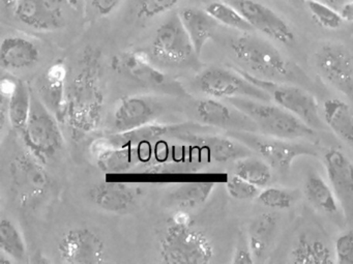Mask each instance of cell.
<instances>
[{
  "label": "cell",
  "instance_id": "obj_21",
  "mask_svg": "<svg viewBox=\"0 0 353 264\" xmlns=\"http://www.w3.org/2000/svg\"><path fill=\"white\" fill-rule=\"evenodd\" d=\"M114 71L123 74L136 81L150 85L162 86L167 82V75L150 61L143 50L125 51L112 59Z\"/></svg>",
  "mask_w": 353,
  "mask_h": 264
},
{
  "label": "cell",
  "instance_id": "obj_25",
  "mask_svg": "<svg viewBox=\"0 0 353 264\" xmlns=\"http://www.w3.org/2000/svg\"><path fill=\"white\" fill-rule=\"evenodd\" d=\"M322 117L326 127L353 148V111L346 102L339 99L326 100L322 108Z\"/></svg>",
  "mask_w": 353,
  "mask_h": 264
},
{
  "label": "cell",
  "instance_id": "obj_23",
  "mask_svg": "<svg viewBox=\"0 0 353 264\" xmlns=\"http://www.w3.org/2000/svg\"><path fill=\"white\" fill-rule=\"evenodd\" d=\"M179 14L196 55L199 57L208 41L214 37L218 22L212 19L205 10L187 8Z\"/></svg>",
  "mask_w": 353,
  "mask_h": 264
},
{
  "label": "cell",
  "instance_id": "obj_35",
  "mask_svg": "<svg viewBox=\"0 0 353 264\" xmlns=\"http://www.w3.org/2000/svg\"><path fill=\"white\" fill-rule=\"evenodd\" d=\"M181 0H137L136 15L139 19H154L174 9Z\"/></svg>",
  "mask_w": 353,
  "mask_h": 264
},
{
  "label": "cell",
  "instance_id": "obj_8",
  "mask_svg": "<svg viewBox=\"0 0 353 264\" xmlns=\"http://www.w3.org/2000/svg\"><path fill=\"white\" fill-rule=\"evenodd\" d=\"M11 189L16 200L23 207H34L50 189V177L44 164L30 152L12 159L9 167Z\"/></svg>",
  "mask_w": 353,
  "mask_h": 264
},
{
  "label": "cell",
  "instance_id": "obj_14",
  "mask_svg": "<svg viewBox=\"0 0 353 264\" xmlns=\"http://www.w3.org/2000/svg\"><path fill=\"white\" fill-rule=\"evenodd\" d=\"M162 106L150 97L128 96L121 98L112 115L113 134L129 133L156 123Z\"/></svg>",
  "mask_w": 353,
  "mask_h": 264
},
{
  "label": "cell",
  "instance_id": "obj_6",
  "mask_svg": "<svg viewBox=\"0 0 353 264\" xmlns=\"http://www.w3.org/2000/svg\"><path fill=\"white\" fill-rule=\"evenodd\" d=\"M252 83L270 94L272 101L286 109L313 130H324L326 125L320 114L319 105L313 94L294 84L274 82L256 77L248 72L239 71Z\"/></svg>",
  "mask_w": 353,
  "mask_h": 264
},
{
  "label": "cell",
  "instance_id": "obj_17",
  "mask_svg": "<svg viewBox=\"0 0 353 264\" xmlns=\"http://www.w3.org/2000/svg\"><path fill=\"white\" fill-rule=\"evenodd\" d=\"M328 183L348 222H353V163L341 150L332 148L324 154Z\"/></svg>",
  "mask_w": 353,
  "mask_h": 264
},
{
  "label": "cell",
  "instance_id": "obj_16",
  "mask_svg": "<svg viewBox=\"0 0 353 264\" xmlns=\"http://www.w3.org/2000/svg\"><path fill=\"white\" fill-rule=\"evenodd\" d=\"M235 8L241 12L253 30L281 44L289 46L294 44V32L288 23L270 8L256 0H237Z\"/></svg>",
  "mask_w": 353,
  "mask_h": 264
},
{
  "label": "cell",
  "instance_id": "obj_2",
  "mask_svg": "<svg viewBox=\"0 0 353 264\" xmlns=\"http://www.w3.org/2000/svg\"><path fill=\"white\" fill-rule=\"evenodd\" d=\"M230 48L243 71L274 82L292 81L296 68L272 43L255 34H243L231 41Z\"/></svg>",
  "mask_w": 353,
  "mask_h": 264
},
{
  "label": "cell",
  "instance_id": "obj_15",
  "mask_svg": "<svg viewBox=\"0 0 353 264\" xmlns=\"http://www.w3.org/2000/svg\"><path fill=\"white\" fill-rule=\"evenodd\" d=\"M196 114L204 125L219 128L229 132H252L259 133L253 119L245 113L235 108L230 103L223 102L220 99H203L196 106Z\"/></svg>",
  "mask_w": 353,
  "mask_h": 264
},
{
  "label": "cell",
  "instance_id": "obj_3",
  "mask_svg": "<svg viewBox=\"0 0 353 264\" xmlns=\"http://www.w3.org/2000/svg\"><path fill=\"white\" fill-rule=\"evenodd\" d=\"M235 108L253 119L263 135L280 139L297 140L315 135V130L279 105L250 98L227 99Z\"/></svg>",
  "mask_w": 353,
  "mask_h": 264
},
{
  "label": "cell",
  "instance_id": "obj_4",
  "mask_svg": "<svg viewBox=\"0 0 353 264\" xmlns=\"http://www.w3.org/2000/svg\"><path fill=\"white\" fill-rule=\"evenodd\" d=\"M160 257L165 264H208L214 257L212 241L191 223L172 222L160 243Z\"/></svg>",
  "mask_w": 353,
  "mask_h": 264
},
{
  "label": "cell",
  "instance_id": "obj_1",
  "mask_svg": "<svg viewBox=\"0 0 353 264\" xmlns=\"http://www.w3.org/2000/svg\"><path fill=\"white\" fill-rule=\"evenodd\" d=\"M104 109L102 51L88 46L83 51L77 74L68 86L65 123L74 139L94 133L102 125Z\"/></svg>",
  "mask_w": 353,
  "mask_h": 264
},
{
  "label": "cell",
  "instance_id": "obj_44",
  "mask_svg": "<svg viewBox=\"0 0 353 264\" xmlns=\"http://www.w3.org/2000/svg\"><path fill=\"white\" fill-rule=\"evenodd\" d=\"M287 1H289V3H291V1H293V0H287Z\"/></svg>",
  "mask_w": 353,
  "mask_h": 264
},
{
  "label": "cell",
  "instance_id": "obj_27",
  "mask_svg": "<svg viewBox=\"0 0 353 264\" xmlns=\"http://www.w3.org/2000/svg\"><path fill=\"white\" fill-rule=\"evenodd\" d=\"M216 185L214 181L183 183L171 193L170 201L179 207V210H193L210 199Z\"/></svg>",
  "mask_w": 353,
  "mask_h": 264
},
{
  "label": "cell",
  "instance_id": "obj_36",
  "mask_svg": "<svg viewBox=\"0 0 353 264\" xmlns=\"http://www.w3.org/2000/svg\"><path fill=\"white\" fill-rule=\"evenodd\" d=\"M226 190L230 197L239 201L256 199L260 193L259 187L235 173L227 179Z\"/></svg>",
  "mask_w": 353,
  "mask_h": 264
},
{
  "label": "cell",
  "instance_id": "obj_37",
  "mask_svg": "<svg viewBox=\"0 0 353 264\" xmlns=\"http://www.w3.org/2000/svg\"><path fill=\"white\" fill-rule=\"evenodd\" d=\"M334 258L338 264H353V230H348L336 238Z\"/></svg>",
  "mask_w": 353,
  "mask_h": 264
},
{
  "label": "cell",
  "instance_id": "obj_7",
  "mask_svg": "<svg viewBox=\"0 0 353 264\" xmlns=\"http://www.w3.org/2000/svg\"><path fill=\"white\" fill-rule=\"evenodd\" d=\"M229 134L263 159L272 169L280 172L290 170L292 163L297 158L318 156L315 148L294 142V140L280 139L252 132H229Z\"/></svg>",
  "mask_w": 353,
  "mask_h": 264
},
{
  "label": "cell",
  "instance_id": "obj_29",
  "mask_svg": "<svg viewBox=\"0 0 353 264\" xmlns=\"http://www.w3.org/2000/svg\"><path fill=\"white\" fill-rule=\"evenodd\" d=\"M32 90L26 82L18 79L8 102L10 125L16 131L21 132L26 127L32 110Z\"/></svg>",
  "mask_w": 353,
  "mask_h": 264
},
{
  "label": "cell",
  "instance_id": "obj_41",
  "mask_svg": "<svg viewBox=\"0 0 353 264\" xmlns=\"http://www.w3.org/2000/svg\"><path fill=\"white\" fill-rule=\"evenodd\" d=\"M18 1L19 0H1V3H3V7L7 8V9H13L17 5Z\"/></svg>",
  "mask_w": 353,
  "mask_h": 264
},
{
  "label": "cell",
  "instance_id": "obj_28",
  "mask_svg": "<svg viewBox=\"0 0 353 264\" xmlns=\"http://www.w3.org/2000/svg\"><path fill=\"white\" fill-rule=\"evenodd\" d=\"M305 195L307 201L325 214L338 212L339 204L336 194L320 175L311 174L305 183Z\"/></svg>",
  "mask_w": 353,
  "mask_h": 264
},
{
  "label": "cell",
  "instance_id": "obj_10",
  "mask_svg": "<svg viewBox=\"0 0 353 264\" xmlns=\"http://www.w3.org/2000/svg\"><path fill=\"white\" fill-rule=\"evenodd\" d=\"M315 67L322 79L353 105V55L339 43L323 45L315 54Z\"/></svg>",
  "mask_w": 353,
  "mask_h": 264
},
{
  "label": "cell",
  "instance_id": "obj_26",
  "mask_svg": "<svg viewBox=\"0 0 353 264\" xmlns=\"http://www.w3.org/2000/svg\"><path fill=\"white\" fill-rule=\"evenodd\" d=\"M330 247L319 237L301 234L291 250L290 259L294 264H334Z\"/></svg>",
  "mask_w": 353,
  "mask_h": 264
},
{
  "label": "cell",
  "instance_id": "obj_42",
  "mask_svg": "<svg viewBox=\"0 0 353 264\" xmlns=\"http://www.w3.org/2000/svg\"><path fill=\"white\" fill-rule=\"evenodd\" d=\"M82 0H67L68 5L74 10L79 9Z\"/></svg>",
  "mask_w": 353,
  "mask_h": 264
},
{
  "label": "cell",
  "instance_id": "obj_32",
  "mask_svg": "<svg viewBox=\"0 0 353 264\" xmlns=\"http://www.w3.org/2000/svg\"><path fill=\"white\" fill-rule=\"evenodd\" d=\"M205 12L218 23L223 24L227 28L241 30L243 32H250L254 30L249 22L241 15V12L228 3H223V1H214L205 8Z\"/></svg>",
  "mask_w": 353,
  "mask_h": 264
},
{
  "label": "cell",
  "instance_id": "obj_20",
  "mask_svg": "<svg viewBox=\"0 0 353 264\" xmlns=\"http://www.w3.org/2000/svg\"><path fill=\"white\" fill-rule=\"evenodd\" d=\"M68 67L63 59L55 61L41 79L40 99L61 123H65L68 103Z\"/></svg>",
  "mask_w": 353,
  "mask_h": 264
},
{
  "label": "cell",
  "instance_id": "obj_33",
  "mask_svg": "<svg viewBox=\"0 0 353 264\" xmlns=\"http://www.w3.org/2000/svg\"><path fill=\"white\" fill-rule=\"evenodd\" d=\"M262 205L272 210H288L294 204L296 197L292 191L279 187H265L257 197Z\"/></svg>",
  "mask_w": 353,
  "mask_h": 264
},
{
  "label": "cell",
  "instance_id": "obj_30",
  "mask_svg": "<svg viewBox=\"0 0 353 264\" xmlns=\"http://www.w3.org/2000/svg\"><path fill=\"white\" fill-rule=\"evenodd\" d=\"M0 250L14 262H23L28 258V245L19 227L8 218L0 221Z\"/></svg>",
  "mask_w": 353,
  "mask_h": 264
},
{
  "label": "cell",
  "instance_id": "obj_34",
  "mask_svg": "<svg viewBox=\"0 0 353 264\" xmlns=\"http://www.w3.org/2000/svg\"><path fill=\"white\" fill-rule=\"evenodd\" d=\"M307 8L316 22L327 30H338L344 21L341 13L317 0H307Z\"/></svg>",
  "mask_w": 353,
  "mask_h": 264
},
{
  "label": "cell",
  "instance_id": "obj_40",
  "mask_svg": "<svg viewBox=\"0 0 353 264\" xmlns=\"http://www.w3.org/2000/svg\"><path fill=\"white\" fill-rule=\"evenodd\" d=\"M340 13L344 21L353 23V0H351L349 3H345L342 9H341Z\"/></svg>",
  "mask_w": 353,
  "mask_h": 264
},
{
  "label": "cell",
  "instance_id": "obj_22",
  "mask_svg": "<svg viewBox=\"0 0 353 264\" xmlns=\"http://www.w3.org/2000/svg\"><path fill=\"white\" fill-rule=\"evenodd\" d=\"M194 141L206 152L210 161L228 163L252 156L253 152L233 137L219 135L195 136Z\"/></svg>",
  "mask_w": 353,
  "mask_h": 264
},
{
  "label": "cell",
  "instance_id": "obj_39",
  "mask_svg": "<svg viewBox=\"0 0 353 264\" xmlns=\"http://www.w3.org/2000/svg\"><path fill=\"white\" fill-rule=\"evenodd\" d=\"M123 0H92V8L101 17H108L121 5Z\"/></svg>",
  "mask_w": 353,
  "mask_h": 264
},
{
  "label": "cell",
  "instance_id": "obj_9",
  "mask_svg": "<svg viewBox=\"0 0 353 264\" xmlns=\"http://www.w3.org/2000/svg\"><path fill=\"white\" fill-rule=\"evenodd\" d=\"M199 90L212 98L227 100L230 98H250L270 102L268 92L258 88L239 71L212 67L204 70L197 78Z\"/></svg>",
  "mask_w": 353,
  "mask_h": 264
},
{
  "label": "cell",
  "instance_id": "obj_13",
  "mask_svg": "<svg viewBox=\"0 0 353 264\" xmlns=\"http://www.w3.org/2000/svg\"><path fill=\"white\" fill-rule=\"evenodd\" d=\"M67 0H19L14 8L16 19L37 32H57L65 28Z\"/></svg>",
  "mask_w": 353,
  "mask_h": 264
},
{
  "label": "cell",
  "instance_id": "obj_5",
  "mask_svg": "<svg viewBox=\"0 0 353 264\" xmlns=\"http://www.w3.org/2000/svg\"><path fill=\"white\" fill-rule=\"evenodd\" d=\"M59 123L42 100L32 94L30 117L20 133L28 152L44 165L54 160L65 146V137Z\"/></svg>",
  "mask_w": 353,
  "mask_h": 264
},
{
  "label": "cell",
  "instance_id": "obj_38",
  "mask_svg": "<svg viewBox=\"0 0 353 264\" xmlns=\"http://www.w3.org/2000/svg\"><path fill=\"white\" fill-rule=\"evenodd\" d=\"M254 258L253 253H252L251 249H250L249 243H245L243 239L239 241L236 247H235L234 253H233L232 260L231 263L232 264H253Z\"/></svg>",
  "mask_w": 353,
  "mask_h": 264
},
{
  "label": "cell",
  "instance_id": "obj_11",
  "mask_svg": "<svg viewBox=\"0 0 353 264\" xmlns=\"http://www.w3.org/2000/svg\"><path fill=\"white\" fill-rule=\"evenodd\" d=\"M154 59L170 65H185L198 57L179 13L165 20L154 34L152 44Z\"/></svg>",
  "mask_w": 353,
  "mask_h": 264
},
{
  "label": "cell",
  "instance_id": "obj_12",
  "mask_svg": "<svg viewBox=\"0 0 353 264\" xmlns=\"http://www.w3.org/2000/svg\"><path fill=\"white\" fill-rule=\"evenodd\" d=\"M57 251L63 263L102 264L106 262V243L92 229H70L59 239Z\"/></svg>",
  "mask_w": 353,
  "mask_h": 264
},
{
  "label": "cell",
  "instance_id": "obj_43",
  "mask_svg": "<svg viewBox=\"0 0 353 264\" xmlns=\"http://www.w3.org/2000/svg\"><path fill=\"white\" fill-rule=\"evenodd\" d=\"M317 1H320V3H326V5H334V3H338L339 0H317Z\"/></svg>",
  "mask_w": 353,
  "mask_h": 264
},
{
  "label": "cell",
  "instance_id": "obj_19",
  "mask_svg": "<svg viewBox=\"0 0 353 264\" xmlns=\"http://www.w3.org/2000/svg\"><path fill=\"white\" fill-rule=\"evenodd\" d=\"M41 55L42 52L36 41L19 34H11L1 42L0 65L8 73L26 71L40 63Z\"/></svg>",
  "mask_w": 353,
  "mask_h": 264
},
{
  "label": "cell",
  "instance_id": "obj_31",
  "mask_svg": "<svg viewBox=\"0 0 353 264\" xmlns=\"http://www.w3.org/2000/svg\"><path fill=\"white\" fill-rule=\"evenodd\" d=\"M235 174L258 187H268L272 181V167L261 158L249 156L235 162Z\"/></svg>",
  "mask_w": 353,
  "mask_h": 264
},
{
  "label": "cell",
  "instance_id": "obj_18",
  "mask_svg": "<svg viewBox=\"0 0 353 264\" xmlns=\"http://www.w3.org/2000/svg\"><path fill=\"white\" fill-rule=\"evenodd\" d=\"M90 199L104 212L127 214L137 207L139 191L129 183L107 181L90 190Z\"/></svg>",
  "mask_w": 353,
  "mask_h": 264
},
{
  "label": "cell",
  "instance_id": "obj_24",
  "mask_svg": "<svg viewBox=\"0 0 353 264\" xmlns=\"http://www.w3.org/2000/svg\"><path fill=\"white\" fill-rule=\"evenodd\" d=\"M279 216L274 212H264L256 216L248 229V243L257 261H261L268 253L276 237Z\"/></svg>",
  "mask_w": 353,
  "mask_h": 264
}]
</instances>
